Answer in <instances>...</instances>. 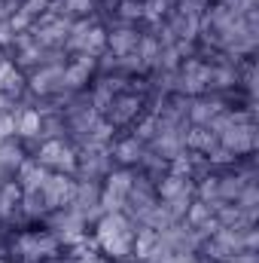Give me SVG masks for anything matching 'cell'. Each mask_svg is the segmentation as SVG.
I'll use <instances>...</instances> for the list:
<instances>
[{
  "instance_id": "6da1fadb",
  "label": "cell",
  "mask_w": 259,
  "mask_h": 263,
  "mask_svg": "<svg viewBox=\"0 0 259 263\" xmlns=\"http://www.w3.org/2000/svg\"><path fill=\"white\" fill-rule=\"evenodd\" d=\"M95 239H98V248L104 251V257L125 260V257H131V245H134V223L122 211H107L95 223Z\"/></svg>"
},
{
  "instance_id": "7a4b0ae2",
  "label": "cell",
  "mask_w": 259,
  "mask_h": 263,
  "mask_svg": "<svg viewBox=\"0 0 259 263\" xmlns=\"http://www.w3.org/2000/svg\"><path fill=\"white\" fill-rule=\"evenodd\" d=\"M37 165L46 168L49 175H67L73 178L76 168H79V159H76V150L67 144L64 138H49L37 147Z\"/></svg>"
},
{
  "instance_id": "3957f363",
  "label": "cell",
  "mask_w": 259,
  "mask_h": 263,
  "mask_svg": "<svg viewBox=\"0 0 259 263\" xmlns=\"http://www.w3.org/2000/svg\"><path fill=\"white\" fill-rule=\"evenodd\" d=\"M43 132V114L37 107H21L15 114V135L21 138H37Z\"/></svg>"
},
{
  "instance_id": "277c9868",
  "label": "cell",
  "mask_w": 259,
  "mask_h": 263,
  "mask_svg": "<svg viewBox=\"0 0 259 263\" xmlns=\"http://www.w3.org/2000/svg\"><path fill=\"white\" fill-rule=\"evenodd\" d=\"M89 70H92V59L79 55L76 62H70V65L64 67L61 83H67V86H82V83H89Z\"/></svg>"
},
{
  "instance_id": "5b68a950",
  "label": "cell",
  "mask_w": 259,
  "mask_h": 263,
  "mask_svg": "<svg viewBox=\"0 0 259 263\" xmlns=\"http://www.w3.org/2000/svg\"><path fill=\"white\" fill-rule=\"evenodd\" d=\"M107 46H110L116 55H128L131 49L137 46V34L128 31V28H125V31H110V34H107Z\"/></svg>"
},
{
  "instance_id": "8992f818",
  "label": "cell",
  "mask_w": 259,
  "mask_h": 263,
  "mask_svg": "<svg viewBox=\"0 0 259 263\" xmlns=\"http://www.w3.org/2000/svg\"><path fill=\"white\" fill-rule=\"evenodd\" d=\"M156 242H159V236L149 230V227H143V230H134V245H131V257H149V251L156 248Z\"/></svg>"
},
{
  "instance_id": "52a82bcc",
  "label": "cell",
  "mask_w": 259,
  "mask_h": 263,
  "mask_svg": "<svg viewBox=\"0 0 259 263\" xmlns=\"http://www.w3.org/2000/svg\"><path fill=\"white\" fill-rule=\"evenodd\" d=\"M12 135H15V117H12V114H3V117H0V147H3Z\"/></svg>"
},
{
  "instance_id": "ba28073f",
  "label": "cell",
  "mask_w": 259,
  "mask_h": 263,
  "mask_svg": "<svg viewBox=\"0 0 259 263\" xmlns=\"http://www.w3.org/2000/svg\"><path fill=\"white\" fill-rule=\"evenodd\" d=\"M0 263H12V260H6V257H0Z\"/></svg>"
}]
</instances>
